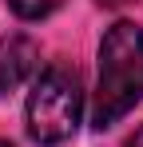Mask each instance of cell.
I'll return each instance as SVG.
<instances>
[{"label": "cell", "instance_id": "obj_1", "mask_svg": "<svg viewBox=\"0 0 143 147\" xmlns=\"http://www.w3.org/2000/svg\"><path fill=\"white\" fill-rule=\"evenodd\" d=\"M139 99H143V28L119 20L107 28V36L99 44L92 123L103 131V127L119 123Z\"/></svg>", "mask_w": 143, "mask_h": 147}, {"label": "cell", "instance_id": "obj_2", "mask_svg": "<svg viewBox=\"0 0 143 147\" xmlns=\"http://www.w3.org/2000/svg\"><path fill=\"white\" fill-rule=\"evenodd\" d=\"M84 115V92L68 68H44L28 92V135L36 143H64Z\"/></svg>", "mask_w": 143, "mask_h": 147}, {"label": "cell", "instance_id": "obj_3", "mask_svg": "<svg viewBox=\"0 0 143 147\" xmlns=\"http://www.w3.org/2000/svg\"><path fill=\"white\" fill-rule=\"evenodd\" d=\"M40 68V48L28 36L0 40V92H16L24 80H32Z\"/></svg>", "mask_w": 143, "mask_h": 147}, {"label": "cell", "instance_id": "obj_4", "mask_svg": "<svg viewBox=\"0 0 143 147\" xmlns=\"http://www.w3.org/2000/svg\"><path fill=\"white\" fill-rule=\"evenodd\" d=\"M60 4H64V0H8V8H12L20 20H44V16H52Z\"/></svg>", "mask_w": 143, "mask_h": 147}, {"label": "cell", "instance_id": "obj_5", "mask_svg": "<svg viewBox=\"0 0 143 147\" xmlns=\"http://www.w3.org/2000/svg\"><path fill=\"white\" fill-rule=\"evenodd\" d=\"M127 147H143V127L135 131V135H131V139H127Z\"/></svg>", "mask_w": 143, "mask_h": 147}, {"label": "cell", "instance_id": "obj_6", "mask_svg": "<svg viewBox=\"0 0 143 147\" xmlns=\"http://www.w3.org/2000/svg\"><path fill=\"white\" fill-rule=\"evenodd\" d=\"M95 4H103V8H119V4H127V0H95Z\"/></svg>", "mask_w": 143, "mask_h": 147}, {"label": "cell", "instance_id": "obj_7", "mask_svg": "<svg viewBox=\"0 0 143 147\" xmlns=\"http://www.w3.org/2000/svg\"><path fill=\"white\" fill-rule=\"evenodd\" d=\"M0 147H12V143H4V139H0Z\"/></svg>", "mask_w": 143, "mask_h": 147}]
</instances>
